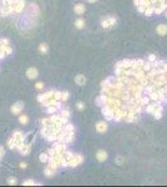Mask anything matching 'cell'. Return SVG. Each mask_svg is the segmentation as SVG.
Returning a JSON list of instances; mask_svg holds the SVG:
<instances>
[{
	"mask_svg": "<svg viewBox=\"0 0 167 187\" xmlns=\"http://www.w3.org/2000/svg\"><path fill=\"white\" fill-rule=\"evenodd\" d=\"M37 75H39V71H37V69H35V67H29V69L26 70V76H28V79H30V80H35L37 77Z\"/></svg>",
	"mask_w": 167,
	"mask_h": 187,
	"instance_id": "4",
	"label": "cell"
},
{
	"mask_svg": "<svg viewBox=\"0 0 167 187\" xmlns=\"http://www.w3.org/2000/svg\"><path fill=\"white\" fill-rule=\"evenodd\" d=\"M1 44L3 45H9V39H5V37L1 39Z\"/></svg>",
	"mask_w": 167,
	"mask_h": 187,
	"instance_id": "41",
	"label": "cell"
},
{
	"mask_svg": "<svg viewBox=\"0 0 167 187\" xmlns=\"http://www.w3.org/2000/svg\"><path fill=\"white\" fill-rule=\"evenodd\" d=\"M75 82H76L77 85L82 86V85H85V84H86V77L84 76V75L79 74V75H76V76H75Z\"/></svg>",
	"mask_w": 167,
	"mask_h": 187,
	"instance_id": "10",
	"label": "cell"
},
{
	"mask_svg": "<svg viewBox=\"0 0 167 187\" xmlns=\"http://www.w3.org/2000/svg\"><path fill=\"white\" fill-rule=\"evenodd\" d=\"M46 140H49V141H58V135L50 132V135L46 137Z\"/></svg>",
	"mask_w": 167,
	"mask_h": 187,
	"instance_id": "29",
	"label": "cell"
},
{
	"mask_svg": "<svg viewBox=\"0 0 167 187\" xmlns=\"http://www.w3.org/2000/svg\"><path fill=\"white\" fill-rule=\"evenodd\" d=\"M14 6H15V13L16 14H20L25 7V0H15L14 3Z\"/></svg>",
	"mask_w": 167,
	"mask_h": 187,
	"instance_id": "5",
	"label": "cell"
},
{
	"mask_svg": "<svg viewBox=\"0 0 167 187\" xmlns=\"http://www.w3.org/2000/svg\"><path fill=\"white\" fill-rule=\"evenodd\" d=\"M55 170H52V168H50V167H46L44 170V173H45V176H46V177H49V178H51V177H54L55 176Z\"/></svg>",
	"mask_w": 167,
	"mask_h": 187,
	"instance_id": "13",
	"label": "cell"
},
{
	"mask_svg": "<svg viewBox=\"0 0 167 187\" xmlns=\"http://www.w3.org/2000/svg\"><path fill=\"white\" fill-rule=\"evenodd\" d=\"M49 153L48 152H43V153H40V156H39V160H40V162H43V163H45V162H48L49 161Z\"/></svg>",
	"mask_w": 167,
	"mask_h": 187,
	"instance_id": "17",
	"label": "cell"
},
{
	"mask_svg": "<svg viewBox=\"0 0 167 187\" xmlns=\"http://www.w3.org/2000/svg\"><path fill=\"white\" fill-rule=\"evenodd\" d=\"M39 51L41 52V54H46V52L49 51V46L45 43H43V44H40L39 45Z\"/></svg>",
	"mask_w": 167,
	"mask_h": 187,
	"instance_id": "21",
	"label": "cell"
},
{
	"mask_svg": "<svg viewBox=\"0 0 167 187\" xmlns=\"http://www.w3.org/2000/svg\"><path fill=\"white\" fill-rule=\"evenodd\" d=\"M147 60H149V61H156V60H157V58H156V55H155V54H150L149 55V59H147Z\"/></svg>",
	"mask_w": 167,
	"mask_h": 187,
	"instance_id": "37",
	"label": "cell"
},
{
	"mask_svg": "<svg viewBox=\"0 0 167 187\" xmlns=\"http://www.w3.org/2000/svg\"><path fill=\"white\" fill-rule=\"evenodd\" d=\"M13 137H14L18 142H19V141H25V136H24V133H22L21 131H15V132L13 133Z\"/></svg>",
	"mask_w": 167,
	"mask_h": 187,
	"instance_id": "11",
	"label": "cell"
},
{
	"mask_svg": "<svg viewBox=\"0 0 167 187\" xmlns=\"http://www.w3.org/2000/svg\"><path fill=\"white\" fill-rule=\"evenodd\" d=\"M35 87H36L37 90H43V89H44V84H43V82H36V84H35Z\"/></svg>",
	"mask_w": 167,
	"mask_h": 187,
	"instance_id": "39",
	"label": "cell"
},
{
	"mask_svg": "<svg viewBox=\"0 0 167 187\" xmlns=\"http://www.w3.org/2000/svg\"><path fill=\"white\" fill-rule=\"evenodd\" d=\"M54 94H55V91H48V92H45V96H46V100L48 99H52V97H54Z\"/></svg>",
	"mask_w": 167,
	"mask_h": 187,
	"instance_id": "35",
	"label": "cell"
},
{
	"mask_svg": "<svg viewBox=\"0 0 167 187\" xmlns=\"http://www.w3.org/2000/svg\"><path fill=\"white\" fill-rule=\"evenodd\" d=\"M30 151H31V145H30V144H25V146L22 147L20 153H21L22 156H28L29 153H30Z\"/></svg>",
	"mask_w": 167,
	"mask_h": 187,
	"instance_id": "12",
	"label": "cell"
},
{
	"mask_svg": "<svg viewBox=\"0 0 167 187\" xmlns=\"http://www.w3.org/2000/svg\"><path fill=\"white\" fill-rule=\"evenodd\" d=\"M0 16H9V13H7V9H6V5H3L0 6Z\"/></svg>",
	"mask_w": 167,
	"mask_h": 187,
	"instance_id": "20",
	"label": "cell"
},
{
	"mask_svg": "<svg viewBox=\"0 0 167 187\" xmlns=\"http://www.w3.org/2000/svg\"><path fill=\"white\" fill-rule=\"evenodd\" d=\"M64 155H65V159L69 161V160H71V159H73V157L75 156V153H73L71 151H67V150H66V151L64 152Z\"/></svg>",
	"mask_w": 167,
	"mask_h": 187,
	"instance_id": "26",
	"label": "cell"
},
{
	"mask_svg": "<svg viewBox=\"0 0 167 187\" xmlns=\"http://www.w3.org/2000/svg\"><path fill=\"white\" fill-rule=\"evenodd\" d=\"M156 33L158 34L160 36H165L167 35V25L166 24H160L156 29Z\"/></svg>",
	"mask_w": 167,
	"mask_h": 187,
	"instance_id": "9",
	"label": "cell"
},
{
	"mask_svg": "<svg viewBox=\"0 0 167 187\" xmlns=\"http://www.w3.org/2000/svg\"><path fill=\"white\" fill-rule=\"evenodd\" d=\"M165 15H166V18H167V9L165 10Z\"/></svg>",
	"mask_w": 167,
	"mask_h": 187,
	"instance_id": "45",
	"label": "cell"
},
{
	"mask_svg": "<svg viewBox=\"0 0 167 187\" xmlns=\"http://www.w3.org/2000/svg\"><path fill=\"white\" fill-rule=\"evenodd\" d=\"M76 106H77V108H79V110H80V111L85 110V104H84V102H81V101H80V102H77V105H76Z\"/></svg>",
	"mask_w": 167,
	"mask_h": 187,
	"instance_id": "38",
	"label": "cell"
},
{
	"mask_svg": "<svg viewBox=\"0 0 167 187\" xmlns=\"http://www.w3.org/2000/svg\"><path fill=\"white\" fill-rule=\"evenodd\" d=\"M0 45H1V39H0Z\"/></svg>",
	"mask_w": 167,
	"mask_h": 187,
	"instance_id": "47",
	"label": "cell"
},
{
	"mask_svg": "<svg viewBox=\"0 0 167 187\" xmlns=\"http://www.w3.org/2000/svg\"><path fill=\"white\" fill-rule=\"evenodd\" d=\"M16 178L15 177H10V178H7V183H9L10 186H13V185H16Z\"/></svg>",
	"mask_w": 167,
	"mask_h": 187,
	"instance_id": "34",
	"label": "cell"
},
{
	"mask_svg": "<svg viewBox=\"0 0 167 187\" xmlns=\"http://www.w3.org/2000/svg\"><path fill=\"white\" fill-rule=\"evenodd\" d=\"M35 185H36V182L34 180H25L22 182V186H35Z\"/></svg>",
	"mask_w": 167,
	"mask_h": 187,
	"instance_id": "25",
	"label": "cell"
},
{
	"mask_svg": "<svg viewBox=\"0 0 167 187\" xmlns=\"http://www.w3.org/2000/svg\"><path fill=\"white\" fill-rule=\"evenodd\" d=\"M46 108H48V112H49V114H51V115L58 112V107H56V106H49Z\"/></svg>",
	"mask_w": 167,
	"mask_h": 187,
	"instance_id": "28",
	"label": "cell"
},
{
	"mask_svg": "<svg viewBox=\"0 0 167 187\" xmlns=\"http://www.w3.org/2000/svg\"><path fill=\"white\" fill-rule=\"evenodd\" d=\"M107 122H105V121H98L96 123V131L98 133H104L107 131Z\"/></svg>",
	"mask_w": 167,
	"mask_h": 187,
	"instance_id": "6",
	"label": "cell"
},
{
	"mask_svg": "<svg viewBox=\"0 0 167 187\" xmlns=\"http://www.w3.org/2000/svg\"><path fill=\"white\" fill-rule=\"evenodd\" d=\"M16 140H15L14 137H11V138H9V140H7V147H9L10 150H15L16 148Z\"/></svg>",
	"mask_w": 167,
	"mask_h": 187,
	"instance_id": "14",
	"label": "cell"
},
{
	"mask_svg": "<svg viewBox=\"0 0 167 187\" xmlns=\"http://www.w3.org/2000/svg\"><path fill=\"white\" fill-rule=\"evenodd\" d=\"M85 10H86V7L81 3L76 4V5L74 6V11H75V14H77V15H82L84 13H85Z\"/></svg>",
	"mask_w": 167,
	"mask_h": 187,
	"instance_id": "8",
	"label": "cell"
},
{
	"mask_svg": "<svg viewBox=\"0 0 167 187\" xmlns=\"http://www.w3.org/2000/svg\"><path fill=\"white\" fill-rule=\"evenodd\" d=\"M74 137H75V131H71V132H69L66 135V137H65V144H71L74 140Z\"/></svg>",
	"mask_w": 167,
	"mask_h": 187,
	"instance_id": "16",
	"label": "cell"
},
{
	"mask_svg": "<svg viewBox=\"0 0 167 187\" xmlns=\"http://www.w3.org/2000/svg\"><path fill=\"white\" fill-rule=\"evenodd\" d=\"M50 123H51L50 119H43V120H41V125H43V126H49Z\"/></svg>",
	"mask_w": 167,
	"mask_h": 187,
	"instance_id": "33",
	"label": "cell"
},
{
	"mask_svg": "<svg viewBox=\"0 0 167 187\" xmlns=\"http://www.w3.org/2000/svg\"><path fill=\"white\" fill-rule=\"evenodd\" d=\"M60 115L64 117H70V111L67 108H62V110H60Z\"/></svg>",
	"mask_w": 167,
	"mask_h": 187,
	"instance_id": "27",
	"label": "cell"
},
{
	"mask_svg": "<svg viewBox=\"0 0 167 187\" xmlns=\"http://www.w3.org/2000/svg\"><path fill=\"white\" fill-rule=\"evenodd\" d=\"M4 155H5V150H4L3 146H0V159H1Z\"/></svg>",
	"mask_w": 167,
	"mask_h": 187,
	"instance_id": "40",
	"label": "cell"
},
{
	"mask_svg": "<svg viewBox=\"0 0 167 187\" xmlns=\"http://www.w3.org/2000/svg\"><path fill=\"white\" fill-rule=\"evenodd\" d=\"M86 1H87V3H90V4H94V3H96L97 0H86Z\"/></svg>",
	"mask_w": 167,
	"mask_h": 187,
	"instance_id": "44",
	"label": "cell"
},
{
	"mask_svg": "<svg viewBox=\"0 0 167 187\" xmlns=\"http://www.w3.org/2000/svg\"><path fill=\"white\" fill-rule=\"evenodd\" d=\"M22 108H24V104H22L21 101H18V102H15L13 106H11V112H13L14 115H18L22 111Z\"/></svg>",
	"mask_w": 167,
	"mask_h": 187,
	"instance_id": "3",
	"label": "cell"
},
{
	"mask_svg": "<svg viewBox=\"0 0 167 187\" xmlns=\"http://www.w3.org/2000/svg\"><path fill=\"white\" fill-rule=\"evenodd\" d=\"M70 97V94L67 91H62V96H61V101H67Z\"/></svg>",
	"mask_w": 167,
	"mask_h": 187,
	"instance_id": "31",
	"label": "cell"
},
{
	"mask_svg": "<svg viewBox=\"0 0 167 187\" xmlns=\"http://www.w3.org/2000/svg\"><path fill=\"white\" fill-rule=\"evenodd\" d=\"M116 21H117V19H116V18H113V16H109V18H106V19H102V21H101V26H102L104 29H110V28H112V26L116 24Z\"/></svg>",
	"mask_w": 167,
	"mask_h": 187,
	"instance_id": "2",
	"label": "cell"
},
{
	"mask_svg": "<svg viewBox=\"0 0 167 187\" xmlns=\"http://www.w3.org/2000/svg\"><path fill=\"white\" fill-rule=\"evenodd\" d=\"M26 167H28V165H26L25 162H21L20 163V168H26Z\"/></svg>",
	"mask_w": 167,
	"mask_h": 187,
	"instance_id": "43",
	"label": "cell"
},
{
	"mask_svg": "<svg viewBox=\"0 0 167 187\" xmlns=\"http://www.w3.org/2000/svg\"><path fill=\"white\" fill-rule=\"evenodd\" d=\"M1 3L4 4V3H6V0H1Z\"/></svg>",
	"mask_w": 167,
	"mask_h": 187,
	"instance_id": "46",
	"label": "cell"
},
{
	"mask_svg": "<svg viewBox=\"0 0 167 187\" xmlns=\"http://www.w3.org/2000/svg\"><path fill=\"white\" fill-rule=\"evenodd\" d=\"M96 159H97V161H100V162H105V161L107 160V152H106L105 150H98L96 153Z\"/></svg>",
	"mask_w": 167,
	"mask_h": 187,
	"instance_id": "7",
	"label": "cell"
},
{
	"mask_svg": "<svg viewBox=\"0 0 167 187\" xmlns=\"http://www.w3.org/2000/svg\"><path fill=\"white\" fill-rule=\"evenodd\" d=\"M146 15V16H151V15L155 14V6H149L145 9V13H143Z\"/></svg>",
	"mask_w": 167,
	"mask_h": 187,
	"instance_id": "22",
	"label": "cell"
},
{
	"mask_svg": "<svg viewBox=\"0 0 167 187\" xmlns=\"http://www.w3.org/2000/svg\"><path fill=\"white\" fill-rule=\"evenodd\" d=\"M36 100L39 101L40 104L43 102V101H45V100H46V96H45V92H44V94H40V95H39V96L36 97Z\"/></svg>",
	"mask_w": 167,
	"mask_h": 187,
	"instance_id": "32",
	"label": "cell"
},
{
	"mask_svg": "<svg viewBox=\"0 0 167 187\" xmlns=\"http://www.w3.org/2000/svg\"><path fill=\"white\" fill-rule=\"evenodd\" d=\"M61 96H62V91H55L54 94V99L58 101H61Z\"/></svg>",
	"mask_w": 167,
	"mask_h": 187,
	"instance_id": "30",
	"label": "cell"
},
{
	"mask_svg": "<svg viewBox=\"0 0 167 187\" xmlns=\"http://www.w3.org/2000/svg\"><path fill=\"white\" fill-rule=\"evenodd\" d=\"M84 162V157L82 155H79V153H75V156L71 160H69V167H77L79 165H81Z\"/></svg>",
	"mask_w": 167,
	"mask_h": 187,
	"instance_id": "1",
	"label": "cell"
},
{
	"mask_svg": "<svg viewBox=\"0 0 167 187\" xmlns=\"http://www.w3.org/2000/svg\"><path fill=\"white\" fill-rule=\"evenodd\" d=\"M49 135H50V129H49V126H43V129H41V136L44 138H46Z\"/></svg>",
	"mask_w": 167,
	"mask_h": 187,
	"instance_id": "18",
	"label": "cell"
},
{
	"mask_svg": "<svg viewBox=\"0 0 167 187\" xmlns=\"http://www.w3.org/2000/svg\"><path fill=\"white\" fill-rule=\"evenodd\" d=\"M75 28L76 29H82L85 28V20L84 19H77V20H75Z\"/></svg>",
	"mask_w": 167,
	"mask_h": 187,
	"instance_id": "15",
	"label": "cell"
},
{
	"mask_svg": "<svg viewBox=\"0 0 167 187\" xmlns=\"http://www.w3.org/2000/svg\"><path fill=\"white\" fill-rule=\"evenodd\" d=\"M19 121H20L21 125H26V123L29 122V117L26 115H21L20 117H19Z\"/></svg>",
	"mask_w": 167,
	"mask_h": 187,
	"instance_id": "23",
	"label": "cell"
},
{
	"mask_svg": "<svg viewBox=\"0 0 167 187\" xmlns=\"http://www.w3.org/2000/svg\"><path fill=\"white\" fill-rule=\"evenodd\" d=\"M5 51H3V50H0V60H1V59H4V58H5Z\"/></svg>",
	"mask_w": 167,
	"mask_h": 187,
	"instance_id": "42",
	"label": "cell"
},
{
	"mask_svg": "<svg viewBox=\"0 0 167 187\" xmlns=\"http://www.w3.org/2000/svg\"><path fill=\"white\" fill-rule=\"evenodd\" d=\"M48 153H49V156H55L56 155V150L54 147H51V148L48 150Z\"/></svg>",
	"mask_w": 167,
	"mask_h": 187,
	"instance_id": "36",
	"label": "cell"
},
{
	"mask_svg": "<svg viewBox=\"0 0 167 187\" xmlns=\"http://www.w3.org/2000/svg\"><path fill=\"white\" fill-rule=\"evenodd\" d=\"M60 120H61V115H60V114H52V115H51V117H50V121H51V123L59 122Z\"/></svg>",
	"mask_w": 167,
	"mask_h": 187,
	"instance_id": "19",
	"label": "cell"
},
{
	"mask_svg": "<svg viewBox=\"0 0 167 187\" xmlns=\"http://www.w3.org/2000/svg\"><path fill=\"white\" fill-rule=\"evenodd\" d=\"M62 130H65L66 132H71V131H75V127H74V125H71V123H66Z\"/></svg>",
	"mask_w": 167,
	"mask_h": 187,
	"instance_id": "24",
	"label": "cell"
}]
</instances>
